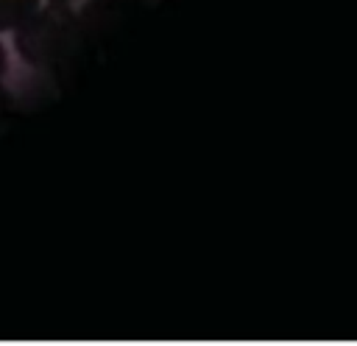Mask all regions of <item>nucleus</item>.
Listing matches in <instances>:
<instances>
[{"label": "nucleus", "mask_w": 357, "mask_h": 346, "mask_svg": "<svg viewBox=\"0 0 357 346\" xmlns=\"http://www.w3.org/2000/svg\"><path fill=\"white\" fill-rule=\"evenodd\" d=\"M39 11V0H0V33L20 31Z\"/></svg>", "instance_id": "1"}, {"label": "nucleus", "mask_w": 357, "mask_h": 346, "mask_svg": "<svg viewBox=\"0 0 357 346\" xmlns=\"http://www.w3.org/2000/svg\"><path fill=\"white\" fill-rule=\"evenodd\" d=\"M6 64H8V56H6V47H3V42H0V78H3V73H6Z\"/></svg>", "instance_id": "2"}, {"label": "nucleus", "mask_w": 357, "mask_h": 346, "mask_svg": "<svg viewBox=\"0 0 357 346\" xmlns=\"http://www.w3.org/2000/svg\"><path fill=\"white\" fill-rule=\"evenodd\" d=\"M53 6H64V3H73V0H50Z\"/></svg>", "instance_id": "3"}]
</instances>
